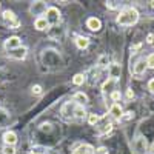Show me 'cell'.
<instances>
[{
    "label": "cell",
    "instance_id": "obj_1",
    "mask_svg": "<svg viewBox=\"0 0 154 154\" xmlns=\"http://www.w3.org/2000/svg\"><path fill=\"white\" fill-rule=\"evenodd\" d=\"M116 20H117V23L122 25V26H131V25H136L137 20H139V11L136 8H131V6L123 8L119 12V16H117Z\"/></svg>",
    "mask_w": 154,
    "mask_h": 154
},
{
    "label": "cell",
    "instance_id": "obj_2",
    "mask_svg": "<svg viewBox=\"0 0 154 154\" xmlns=\"http://www.w3.org/2000/svg\"><path fill=\"white\" fill-rule=\"evenodd\" d=\"M45 14H46V22H48V25L51 26V25H57L59 22H60V11L56 8V6H49V8H46V11H45Z\"/></svg>",
    "mask_w": 154,
    "mask_h": 154
},
{
    "label": "cell",
    "instance_id": "obj_3",
    "mask_svg": "<svg viewBox=\"0 0 154 154\" xmlns=\"http://www.w3.org/2000/svg\"><path fill=\"white\" fill-rule=\"evenodd\" d=\"M133 148L137 154H143L146 149H148V140L143 137V136H139L137 139H134L133 142Z\"/></svg>",
    "mask_w": 154,
    "mask_h": 154
},
{
    "label": "cell",
    "instance_id": "obj_4",
    "mask_svg": "<svg viewBox=\"0 0 154 154\" xmlns=\"http://www.w3.org/2000/svg\"><path fill=\"white\" fill-rule=\"evenodd\" d=\"M45 11H46V3L42 2V0H38V2H32L31 6H29V12L32 16H37V17H40Z\"/></svg>",
    "mask_w": 154,
    "mask_h": 154
},
{
    "label": "cell",
    "instance_id": "obj_5",
    "mask_svg": "<svg viewBox=\"0 0 154 154\" xmlns=\"http://www.w3.org/2000/svg\"><path fill=\"white\" fill-rule=\"evenodd\" d=\"M74 108H75L74 102H66V103L62 106L60 112H62V116L65 119H74Z\"/></svg>",
    "mask_w": 154,
    "mask_h": 154
},
{
    "label": "cell",
    "instance_id": "obj_6",
    "mask_svg": "<svg viewBox=\"0 0 154 154\" xmlns=\"http://www.w3.org/2000/svg\"><path fill=\"white\" fill-rule=\"evenodd\" d=\"M19 46H22V38L17 37V35L8 37L5 40V49H8V51H12V49H16Z\"/></svg>",
    "mask_w": 154,
    "mask_h": 154
},
{
    "label": "cell",
    "instance_id": "obj_7",
    "mask_svg": "<svg viewBox=\"0 0 154 154\" xmlns=\"http://www.w3.org/2000/svg\"><path fill=\"white\" fill-rule=\"evenodd\" d=\"M26 54H28V48L26 46H19L16 49L9 51V57L16 59V60H23L25 57H26Z\"/></svg>",
    "mask_w": 154,
    "mask_h": 154
},
{
    "label": "cell",
    "instance_id": "obj_8",
    "mask_svg": "<svg viewBox=\"0 0 154 154\" xmlns=\"http://www.w3.org/2000/svg\"><path fill=\"white\" fill-rule=\"evenodd\" d=\"M108 71H109V79H112L114 82L120 79V74H122V68L119 63H111L108 66Z\"/></svg>",
    "mask_w": 154,
    "mask_h": 154
},
{
    "label": "cell",
    "instance_id": "obj_9",
    "mask_svg": "<svg viewBox=\"0 0 154 154\" xmlns=\"http://www.w3.org/2000/svg\"><path fill=\"white\" fill-rule=\"evenodd\" d=\"M146 68H148V66H146L145 59H140V60L136 62V65H134V66H131V71H133L136 75H142V74H145Z\"/></svg>",
    "mask_w": 154,
    "mask_h": 154
},
{
    "label": "cell",
    "instance_id": "obj_10",
    "mask_svg": "<svg viewBox=\"0 0 154 154\" xmlns=\"http://www.w3.org/2000/svg\"><path fill=\"white\" fill-rule=\"evenodd\" d=\"M86 26H88V29H91V31H100V28H102V22H100V19H97V17H89L88 20H86Z\"/></svg>",
    "mask_w": 154,
    "mask_h": 154
},
{
    "label": "cell",
    "instance_id": "obj_11",
    "mask_svg": "<svg viewBox=\"0 0 154 154\" xmlns=\"http://www.w3.org/2000/svg\"><path fill=\"white\" fill-rule=\"evenodd\" d=\"M17 134L14 133V131H6L5 134H3V142H5V145H11V146H14L16 143H17Z\"/></svg>",
    "mask_w": 154,
    "mask_h": 154
},
{
    "label": "cell",
    "instance_id": "obj_12",
    "mask_svg": "<svg viewBox=\"0 0 154 154\" xmlns=\"http://www.w3.org/2000/svg\"><path fill=\"white\" fill-rule=\"evenodd\" d=\"M109 114L112 116V119H116V120H122V116H123L122 106H120L119 103H112L111 108H109Z\"/></svg>",
    "mask_w": 154,
    "mask_h": 154
},
{
    "label": "cell",
    "instance_id": "obj_13",
    "mask_svg": "<svg viewBox=\"0 0 154 154\" xmlns=\"http://www.w3.org/2000/svg\"><path fill=\"white\" fill-rule=\"evenodd\" d=\"M34 28H35L37 31H45V29L49 28V25H48L46 19H45L43 16H40V17H35V20H34Z\"/></svg>",
    "mask_w": 154,
    "mask_h": 154
},
{
    "label": "cell",
    "instance_id": "obj_14",
    "mask_svg": "<svg viewBox=\"0 0 154 154\" xmlns=\"http://www.w3.org/2000/svg\"><path fill=\"white\" fill-rule=\"evenodd\" d=\"M72 102H74V103H77V105H86L88 103V96L85 94V93H82V91H79V93H75L74 96H72Z\"/></svg>",
    "mask_w": 154,
    "mask_h": 154
},
{
    "label": "cell",
    "instance_id": "obj_15",
    "mask_svg": "<svg viewBox=\"0 0 154 154\" xmlns=\"http://www.w3.org/2000/svg\"><path fill=\"white\" fill-rule=\"evenodd\" d=\"M75 46L79 48V49H86L89 46V38L85 37V35H79V37H75Z\"/></svg>",
    "mask_w": 154,
    "mask_h": 154
},
{
    "label": "cell",
    "instance_id": "obj_16",
    "mask_svg": "<svg viewBox=\"0 0 154 154\" xmlns=\"http://www.w3.org/2000/svg\"><path fill=\"white\" fill-rule=\"evenodd\" d=\"M94 149H93V146L91 145H88V143H82V145H79L74 151H72V154H91Z\"/></svg>",
    "mask_w": 154,
    "mask_h": 154
},
{
    "label": "cell",
    "instance_id": "obj_17",
    "mask_svg": "<svg viewBox=\"0 0 154 154\" xmlns=\"http://www.w3.org/2000/svg\"><path fill=\"white\" fill-rule=\"evenodd\" d=\"M86 117V111H85V108L82 106V105H77L75 103V108H74V119H77V120H83Z\"/></svg>",
    "mask_w": 154,
    "mask_h": 154
},
{
    "label": "cell",
    "instance_id": "obj_18",
    "mask_svg": "<svg viewBox=\"0 0 154 154\" xmlns=\"http://www.w3.org/2000/svg\"><path fill=\"white\" fill-rule=\"evenodd\" d=\"M97 66H99V68H106V66H109V57H108V54L99 56V59H97Z\"/></svg>",
    "mask_w": 154,
    "mask_h": 154
},
{
    "label": "cell",
    "instance_id": "obj_19",
    "mask_svg": "<svg viewBox=\"0 0 154 154\" xmlns=\"http://www.w3.org/2000/svg\"><path fill=\"white\" fill-rule=\"evenodd\" d=\"M9 122V112L5 108H0V126H5Z\"/></svg>",
    "mask_w": 154,
    "mask_h": 154
},
{
    "label": "cell",
    "instance_id": "obj_20",
    "mask_svg": "<svg viewBox=\"0 0 154 154\" xmlns=\"http://www.w3.org/2000/svg\"><path fill=\"white\" fill-rule=\"evenodd\" d=\"M3 20L5 22H8V23H11V22H14L17 17H16V14H14V12H12L11 9H6V11H3Z\"/></svg>",
    "mask_w": 154,
    "mask_h": 154
},
{
    "label": "cell",
    "instance_id": "obj_21",
    "mask_svg": "<svg viewBox=\"0 0 154 154\" xmlns=\"http://www.w3.org/2000/svg\"><path fill=\"white\" fill-rule=\"evenodd\" d=\"M85 80H86V77H85V74H82V72L75 74V75L72 77V83H74V85H77V86L83 85V83H85Z\"/></svg>",
    "mask_w": 154,
    "mask_h": 154
},
{
    "label": "cell",
    "instance_id": "obj_22",
    "mask_svg": "<svg viewBox=\"0 0 154 154\" xmlns=\"http://www.w3.org/2000/svg\"><path fill=\"white\" fill-rule=\"evenodd\" d=\"M112 130V123L111 122H105L103 125H100V126H97V131L100 133V134H105V133H109Z\"/></svg>",
    "mask_w": 154,
    "mask_h": 154
},
{
    "label": "cell",
    "instance_id": "obj_23",
    "mask_svg": "<svg viewBox=\"0 0 154 154\" xmlns=\"http://www.w3.org/2000/svg\"><path fill=\"white\" fill-rule=\"evenodd\" d=\"M114 85H116V82L112 80V79H108L103 85H102V89H103V93H108V91H114Z\"/></svg>",
    "mask_w": 154,
    "mask_h": 154
},
{
    "label": "cell",
    "instance_id": "obj_24",
    "mask_svg": "<svg viewBox=\"0 0 154 154\" xmlns=\"http://www.w3.org/2000/svg\"><path fill=\"white\" fill-rule=\"evenodd\" d=\"M99 122H100V117L97 114H88V123L89 125L96 126V125H99Z\"/></svg>",
    "mask_w": 154,
    "mask_h": 154
},
{
    "label": "cell",
    "instance_id": "obj_25",
    "mask_svg": "<svg viewBox=\"0 0 154 154\" xmlns=\"http://www.w3.org/2000/svg\"><path fill=\"white\" fill-rule=\"evenodd\" d=\"M16 146H11V145H5L2 148V154H16Z\"/></svg>",
    "mask_w": 154,
    "mask_h": 154
},
{
    "label": "cell",
    "instance_id": "obj_26",
    "mask_svg": "<svg viewBox=\"0 0 154 154\" xmlns=\"http://www.w3.org/2000/svg\"><path fill=\"white\" fill-rule=\"evenodd\" d=\"M145 62H146V66H148V68L154 69V53H152V54H149V56L146 57V60H145Z\"/></svg>",
    "mask_w": 154,
    "mask_h": 154
},
{
    "label": "cell",
    "instance_id": "obj_27",
    "mask_svg": "<svg viewBox=\"0 0 154 154\" xmlns=\"http://www.w3.org/2000/svg\"><path fill=\"white\" fill-rule=\"evenodd\" d=\"M20 25H22V23H20V20H19V19H16L14 22L8 23V26H9V29H17V28L20 26Z\"/></svg>",
    "mask_w": 154,
    "mask_h": 154
},
{
    "label": "cell",
    "instance_id": "obj_28",
    "mask_svg": "<svg viewBox=\"0 0 154 154\" xmlns=\"http://www.w3.org/2000/svg\"><path fill=\"white\" fill-rule=\"evenodd\" d=\"M120 97H122V94H120L119 91H112V93H111V100H112V102L120 100Z\"/></svg>",
    "mask_w": 154,
    "mask_h": 154
},
{
    "label": "cell",
    "instance_id": "obj_29",
    "mask_svg": "<svg viewBox=\"0 0 154 154\" xmlns=\"http://www.w3.org/2000/svg\"><path fill=\"white\" fill-rule=\"evenodd\" d=\"M94 154H108V148H106V146H99V148L94 151Z\"/></svg>",
    "mask_w": 154,
    "mask_h": 154
},
{
    "label": "cell",
    "instance_id": "obj_30",
    "mask_svg": "<svg viewBox=\"0 0 154 154\" xmlns=\"http://www.w3.org/2000/svg\"><path fill=\"white\" fill-rule=\"evenodd\" d=\"M31 91H32V94H40L42 93V86L40 85H34Z\"/></svg>",
    "mask_w": 154,
    "mask_h": 154
},
{
    "label": "cell",
    "instance_id": "obj_31",
    "mask_svg": "<svg viewBox=\"0 0 154 154\" xmlns=\"http://www.w3.org/2000/svg\"><path fill=\"white\" fill-rule=\"evenodd\" d=\"M148 89H149V93L154 94V79H151V80L148 82Z\"/></svg>",
    "mask_w": 154,
    "mask_h": 154
},
{
    "label": "cell",
    "instance_id": "obj_32",
    "mask_svg": "<svg viewBox=\"0 0 154 154\" xmlns=\"http://www.w3.org/2000/svg\"><path fill=\"white\" fill-rule=\"evenodd\" d=\"M133 114H134V112H131V111H130V112H125V116H122V119H123V120H130V119L133 117Z\"/></svg>",
    "mask_w": 154,
    "mask_h": 154
},
{
    "label": "cell",
    "instance_id": "obj_33",
    "mask_svg": "<svg viewBox=\"0 0 154 154\" xmlns=\"http://www.w3.org/2000/svg\"><path fill=\"white\" fill-rule=\"evenodd\" d=\"M106 8H109V9H116V8H117V5H116V2H106Z\"/></svg>",
    "mask_w": 154,
    "mask_h": 154
},
{
    "label": "cell",
    "instance_id": "obj_34",
    "mask_svg": "<svg viewBox=\"0 0 154 154\" xmlns=\"http://www.w3.org/2000/svg\"><path fill=\"white\" fill-rule=\"evenodd\" d=\"M146 43H154V34H149L146 37Z\"/></svg>",
    "mask_w": 154,
    "mask_h": 154
},
{
    "label": "cell",
    "instance_id": "obj_35",
    "mask_svg": "<svg viewBox=\"0 0 154 154\" xmlns=\"http://www.w3.org/2000/svg\"><path fill=\"white\" fill-rule=\"evenodd\" d=\"M126 97L128 99H133L134 97V91H133V89H128V91H126Z\"/></svg>",
    "mask_w": 154,
    "mask_h": 154
},
{
    "label": "cell",
    "instance_id": "obj_36",
    "mask_svg": "<svg viewBox=\"0 0 154 154\" xmlns=\"http://www.w3.org/2000/svg\"><path fill=\"white\" fill-rule=\"evenodd\" d=\"M49 126H51V125H48V123H46V125H42V130H43V131H45V130H46V131H51Z\"/></svg>",
    "mask_w": 154,
    "mask_h": 154
},
{
    "label": "cell",
    "instance_id": "obj_37",
    "mask_svg": "<svg viewBox=\"0 0 154 154\" xmlns=\"http://www.w3.org/2000/svg\"><path fill=\"white\" fill-rule=\"evenodd\" d=\"M139 48H140V43H136V45H133V46H131V49H133V51H136V49H139Z\"/></svg>",
    "mask_w": 154,
    "mask_h": 154
},
{
    "label": "cell",
    "instance_id": "obj_38",
    "mask_svg": "<svg viewBox=\"0 0 154 154\" xmlns=\"http://www.w3.org/2000/svg\"><path fill=\"white\" fill-rule=\"evenodd\" d=\"M46 154H57V152H56V151H53V149H48V151H46Z\"/></svg>",
    "mask_w": 154,
    "mask_h": 154
},
{
    "label": "cell",
    "instance_id": "obj_39",
    "mask_svg": "<svg viewBox=\"0 0 154 154\" xmlns=\"http://www.w3.org/2000/svg\"><path fill=\"white\" fill-rule=\"evenodd\" d=\"M149 151H151V154H154V143L151 145V148H149Z\"/></svg>",
    "mask_w": 154,
    "mask_h": 154
},
{
    "label": "cell",
    "instance_id": "obj_40",
    "mask_svg": "<svg viewBox=\"0 0 154 154\" xmlns=\"http://www.w3.org/2000/svg\"><path fill=\"white\" fill-rule=\"evenodd\" d=\"M149 5H151V8H154V0H151V2H149Z\"/></svg>",
    "mask_w": 154,
    "mask_h": 154
},
{
    "label": "cell",
    "instance_id": "obj_41",
    "mask_svg": "<svg viewBox=\"0 0 154 154\" xmlns=\"http://www.w3.org/2000/svg\"><path fill=\"white\" fill-rule=\"evenodd\" d=\"M29 154H40V152H29Z\"/></svg>",
    "mask_w": 154,
    "mask_h": 154
},
{
    "label": "cell",
    "instance_id": "obj_42",
    "mask_svg": "<svg viewBox=\"0 0 154 154\" xmlns=\"http://www.w3.org/2000/svg\"><path fill=\"white\" fill-rule=\"evenodd\" d=\"M0 75H2V69H0Z\"/></svg>",
    "mask_w": 154,
    "mask_h": 154
}]
</instances>
